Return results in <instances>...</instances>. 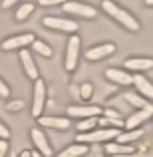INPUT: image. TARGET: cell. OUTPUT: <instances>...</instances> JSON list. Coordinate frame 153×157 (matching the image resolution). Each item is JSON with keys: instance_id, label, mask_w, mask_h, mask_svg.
Returning <instances> with one entry per match:
<instances>
[{"instance_id": "6da1fadb", "label": "cell", "mask_w": 153, "mask_h": 157, "mask_svg": "<svg viewBox=\"0 0 153 157\" xmlns=\"http://www.w3.org/2000/svg\"><path fill=\"white\" fill-rule=\"evenodd\" d=\"M101 10L105 12L111 20H115L121 28H125L127 32H139V30H141L139 20L135 18L131 12H127L125 8L117 6L113 0H101Z\"/></svg>"}, {"instance_id": "7a4b0ae2", "label": "cell", "mask_w": 153, "mask_h": 157, "mask_svg": "<svg viewBox=\"0 0 153 157\" xmlns=\"http://www.w3.org/2000/svg\"><path fill=\"white\" fill-rule=\"evenodd\" d=\"M119 129H107V127H96V129L88 131V133H76V143H84V145H92V143H109L117 137Z\"/></svg>"}, {"instance_id": "3957f363", "label": "cell", "mask_w": 153, "mask_h": 157, "mask_svg": "<svg viewBox=\"0 0 153 157\" xmlns=\"http://www.w3.org/2000/svg\"><path fill=\"white\" fill-rule=\"evenodd\" d=\"M80 56H82V40L78 34H72L66 46V56H64V68L66 72H76L78 64H80Z\"/></svg>"}, {"instance_id": "277c9868", "label": "cell", "mask_w": 153, "mask_h": 157, "mask_svg": "<svg viewBox=\"0 0 153 157\" xmlns=\"http://www.w3.org/2000/svg\"><path fill=\"white\" fill-rule=\"evenodd\" d=\"M42 24L46 28H50L54 32H64V34H76L78 32V22L72 18H66V16H44Z\"/></svg>"}, {"instance_id": "5b68a950", "label": "cell", "mask_w": 153, "mask_h": 157, "mask_svg": "<svg viewBox=\"0 0 153 157\" xmlns=\"http://www.w3.org/2000/svg\"><path fill=\"white\" fill-rule=\"evenodd\" d=\"M101 115V107L100 105H92V104H72L66 107V117L70 119H88V117H100Z\"/></svg>"}, {"instance_id": "8992f818", "label": "cell", "mask_w": 153, "mask_h": 157, "mask_svg": "<svg viewBox=\"0 0 153 157\" xmlns=\"http://www.w3.org/2000/svg\"><path fill=\"white\" fill-rule=\"evenodd\" d=\"M44 107H46V82L38 78L34 82V90H32V105H30L32 117L38 119L42 115Z\"/></svg>"}, {"instance_id": "52a82bcc", "label": "cell", "mask_w": 153, "mask_h": 157, "mask_svg": "<svg viewBox=\"0 0 153 157\" xmlns=\"http://www.w3.org/2000/svg\"><path fill=\"white\" fill-rule=\"evenodd\" d=\"M62 10L70 16H80V18H86V20H94L98 16V10L94 6L86 2H78V0H66L62 4Z\"/></svg>"}, {"instance_id": "ba28073f", "label": "cell", "mask_w": 153, "mask_h": 157, "mask_svg": "<svg viewBox=\"0 0 153 157\" xmlns=\"http://www.w3.org/2000/svg\"><path fill=\"white\" fill-rule=\"evenodd\" d=\"M36 40V36L32 32H24V34H16V36H10L2 42V50L4 52H14V50H26L32 42Z\"/></svg>"}, {"instance_id": "9c48e42d", "label": "cell", "mask_w": 153, "mask_h": 157, "mask_svg": "<svg viewBox=\"0 0 153 157\" xmlns=\"http://www.w3.org/2000/svg\"><path fill=\"white\" fill-rule=\"evenodd\" d=\"M30 141L34 143V151L42 153L44 157H54L50 139L46 137V133L42 131V127H32L30 129Z\"/></svg>"}, {"instance_id": "30bf717a", "label": "cell", "mask_w": 153, "mask_h": 157, "mask_svg": "<svg viewBox=\"0 0 153 157\" xmlns=\"http://www.w3.org/2000/svg\"><path fill=\"white\" fill-rule=\"evenodd\" d=\"M38 125L46 129H56V131H66L72 127V119L66 115H40Z\"/></svg>"}, {"instance_id": "8fae6325", "label": "cell", "mask_w": 153, "mask_h": 157, "mask_svg": "<svg viewBox=\"0 0 153 157\" xmlns=\"http://www.w3.org/2000/svg\"><path fill=\"white\" fill-rule=\"evenodd\" d=\"M117 52V46L113 42H103V44H98V46H92L88 52H86V60L88 62H100V60H105V58L113 56Z\"/></svg>"}, {"instance_id": "7c38bea8", "label": "cell", "mask_w": 153, "mask_h": 157, "mask_svg": "<svg viewBox=\"0 0 153 157\" xmlns=\"http://www.w3.org/2000/svg\"><path fill=\"white\" fill-rule=\"evenodd\" d=\"M151 119V107H145V109H137L131 115H127L123 119V131L127 129H137V127H143L147 121Z\"/></svg>"}, {"instance_id": "4fadbf2b", "label": "cell", "mask_w": 153, "mask_h": 157, "mask_svg": "<svg viewBox=\"0 0 153 157\" xmlns=\"http://www.w3.org/2000/svg\"><path fill=\"white\" fill-rule=\"evenodd\" d=\"M103 76H105L107 82H111V84L115 86H121V88H127V86H131V74L125 72V70L121 68H107L105 72H103Z\"/></svg>"}, {"instance_id": "5bb4252c", "label": "cell", "mask_w": 153, "mask_h": 157, "mask_svg": "<svg viewBox=\"0 0 153 157\" xmlns=\"http://www.w3.org/2000/svg\"><path fill=\"white\" fill-rule=\"evenodd\" d=\"M20 62H22V68H24V74H26V78L28 80H32V82H36L40 78V72H38V66H36V62H34V58H32V54L30 50H20Z\"/></svg>"}, {"instance_id": "9a60e30c", "label": "cell", "mask_w": 153, "mask_h": 157, "mask_svg": "<svg viewBox=\"0 0 153 157\" xmlns=\"http://www.w3.org/2000/svg\"><path fill=\"white\" fill-rule=\"evenodd\" d=\"M131 86L135 88V94H139V96L145 98V100H151V96H153L151 80H147V78L141 76V74H135V76L131 78Z\"/></svg>"}, {"instance_id": "2e32d148", "label": "cell", "mask_w": 153, "mask_h": 157, "mask_svg": "<svg viewBox=\"0 0 153 157\" xmlns=\"http://www.w3.org/2000/svg\"><path fill=\"white\" fill-rule=\"evenodd\" d=\"M123 64H125V72H135V74L149 72V70L153 68V60L151 58H127Z\"/></svg>"}, {"instance_id": "e0dca14e", "label": "cell", "mask_w": 153, "mask_h": 157, "mask_svg": "<svg viewBox=\"0 0 153 157\" xmlns=\"http://www.w3.org/2000/svg\"><path fill=\"white\" fill-rule=\"evenodd\" d=\"M145 135V129L143 127H137V129H127V131H119L117 137L113 139L115 143H121V145H133L135 141H139V139Z\"/></svg>"}, {"instance_id": "ac0fdd59", "label": "cell", "mask_w": 153, "mask_h": 157, "mask_svg": "<svg viewBox=\"0 0 153 157\" xmlns=\"http://www.w3.org/2000/svg\"><path fill=\"white\" fill-rule=\"evenodd\" d=\"M105 153H109L111 157H119V155H135L137 153V147L135 145H121V143H115V141H109L103 145Z\"/></svg>"}, {"instance_id": "d6986e66", "label": "cell", "mask_w": 153, "mask_h": 157, "mask_svg": "<svg viewBox=\"0 0 153 157\" xmlns=\"http://www.w3.org/2000/svg\"><path fill=\"white\" fill-rule=\"evenodd\" d=\"M88 153H90L88 145H84V143H72V145L64 147L60 153L54 155V157H86Z\"/></svg>"}, {"instance_id": "ffe728a7", "label": "cell", "mask_w": 153, "mask_h": 157, "mask_svg": "<svg viewBox=\"0 0 153 157\" xmlns=\"http://www.w3.org/2000/svg\"><path fill=\"white\" fill-rule=\"evenodd\" d=\"M123 100H125L131 107H135V109H145V107H151L149 100L141 98L139 94H135V92H127V94H123Z\"/></svg>"}, {"instance_id": "44dd1931", "label": "cell", "mask_w": 153, "mask_h": 157, "mask_svg": "<svg viewBox=\"0 0 153 157\" xmlns=\"http://www.w3.org/2000/svg\"><path fill=\"white\" fill-rule=\"evenodd\" d=\"M34 10H36V4H32V2H24V4H20V6L16 8L14 18L18 20V22H24V20L30 18V14H32Z\"/></svg>"}, {"instance_id": "7402d4cb", "label": "cell", "mask_w": 153, "mask_h": 157, "mask_svg": "<svg viewBox=\"0 0 153 157\" xmlns=\"http://www.w3.org/2000/svg\"><path fill=\"white\" fill-rule=\"evenodd\" d=\"M30 48H32V52L40 54V56H44V58H52L54 56V50L50 48V44H46L44 40H38V38H36L34 42L30 44Z\"/></svg>"}, {"instance_id": "603a6c76", "label": "cell", "mask_w": 153, "mask_h": 157, "mask_svg": "<svg viewBox=\"0 0 153 157\" xmlns=\"http://www.w3.org/2000/svg\"><path fill=\"white\" fill-rule=\"evenodd\" d=\"M98 127V117H88V119H80L78 121V133H88V131Z\"/></svg>"}, {"instance_id": "cb8c5ba5", "label": "cell", "mask_w": 153, "mask_h": 157, "mask_svg": "<svg viewBox=\"0 0 153 157\" xmlns=\"http://www.w3.org/2000/svg\"><path fill=\"white\" fill-rule=\"evenodd\" d=\"M98 127H107V129H119L123 127V119H109V117H98Z\"/></svg>"}, {"instance_id": "d4e9b609", "label": "cell", "mask_w": 153, "mask_h": 157, "mask_svg": "<svg viewBox=\"0 0 153 157\" xmlns=\"http://www.w3.org/2000/svg\"><path fill=\"white\" fill-rule=\"evenodd\" d=\"M78 90H80V96H78L80 100H84V101H90V100L94 98V86L90 84V82H84V84H82Z\"/></svg>"}, {"instance_id": "484cf974", "label": "cell", "mask_w": 153, "mask_h": 157, "mask_svg": "<svg viewBox=\"0 0 153 157\" xmlns=\"http://www.w3.org/2000/svg\"><path fill=\"white\" fill-rule=\"evenodd\" d=\"M101 117H109V119H123L121 113H119L117 109H111V107H107V109H101Z\"/></svg>"}, {"instance_id": "4316f807", "label": "cell", "mask_w": 153, "mask_h": 157, "mask_svg": "<svg viewBox=\"0 0 153 157\" xmlns=\"http://www.w3.org/2000/svg\"><path fill=\"white\" fill-rule=\"evenodd\" d=\"M6 109H8V111H20V109H24V101H22V100L8 101V104H6Z\"/></svg>"}, {"instance_id": "83f0119b", "label": "cell", "mask_w": 153, "mask_h": 157, "mask_svg": "<svg viewBox=\"0 0 153 157\" xmlns=\"http://www.w3.org/2000/svg\"><path fill=\"white\" fill-rule=\"evenodd\" d=\"M0 98H10V86L0 78Z\"/></svg>"}, {"instance_id": "f1b7e54d", "label": "cell", "mask_w": 153, "mask_h": 157, "mask_svg": "<svg viewBox=\"0 0 153 157\" xmlns=\"http://www.w3.org/2000/svg\"><path fill=\"white\" fill-rule=\"evenodd\" d=\"M10 137H12L10 129L6 127V123H4V121H0V139H6V141H8Z\"/></svg>"}, {"instance_id": "f546056e", "label": "cell", "mask_w": 153, "mask_h": 157, "mask_svg": "<svg viewBox=\"0 0 153 157\" xmlns=\"http://www.w3.org/2000/svg\"><path fill=\"white\" fill-rule=\"evenodd\" d=\"M66 0H38L40 6H60V4H64Z\"/></svg>"}, {"instance_id": "4dcf8cb0", "label": "cell", "mask_w": 153, "mask_h": 157, "mask_svg": "<svg viewBox=\"0 0 153 157\" xmlns=\"http://www.w3.org/2000/svg\"><path fill=\"white\" fill-rule=\"evenodd\" d=\"M8 149H10V145H8L6 139H0V157H6Z\"/></svg>"}, {"instance_id": "1f68e13d", "label": "cell", "mask_w": 153, "mask_h": 157, "mask_svg": "<svg viewBox=\"0 0 153 157\" xmlns=\"http://www.w3.org/2000/svg\"><path fill=\"white\" fill-rule=\"evenodd\" d=\"M16 2H20V0H2V4H0V6H2L4 10H8V8H12Z\"/></svg>"}, {"instance_id": "d6a6232c", "label": "cell", "mask_w": 153, "mask_h": 157, "mask_svg": "<svg viewBox=\"0 0 153 157\" xmlns=\"http://www.w3.org/2000/svg\"><path fill=\"white\" fill-rule=\"evenodd\" d=\"M70 94H72L74 98H78V96H80V90H78V86H74V84L70 86Z\"/></svg>"}, {"instance_id": "836d02e7", "label": "cell", "mask_w": 153, "mask_h": 157, "mask_svg": "<svg viewBox=\"0 0 153 157\" xmlns=\"http://www.w3.org/2000/svg\"><path fill=\"white\" fill-rule=\"evenodd\" d=\"M16 157H32V151H30V149H24V151H20Z\"/></svg>"}, {"instance_id": "e575fe53", "label": "cell", "mask_w": 153, "mask_h": 157, "mask_svg": "<svg viewBox=\"0 0 153 157\" xmlns=\"http://www.w3.org/2000/svg\"><path fill=\"white\" fill-rule=\"evenodd\" d=\"M32 157H44L42 153H38V151H32Z\"/></svg>"}, {"instance_id": "d590c367", "label": "cell", "mask_w": 153, "mask_h": 157, "mask_svg": "<svg viewBox=\"0 0 153 157\" xmlns=\"http://www.w3.org/2000/svg\"><path fill=\"white\" fill-rule=\"evenodd\" d=\"M151 2H153V0H145V4H147V6H151Z\"/></svg>"}]
</instances>
